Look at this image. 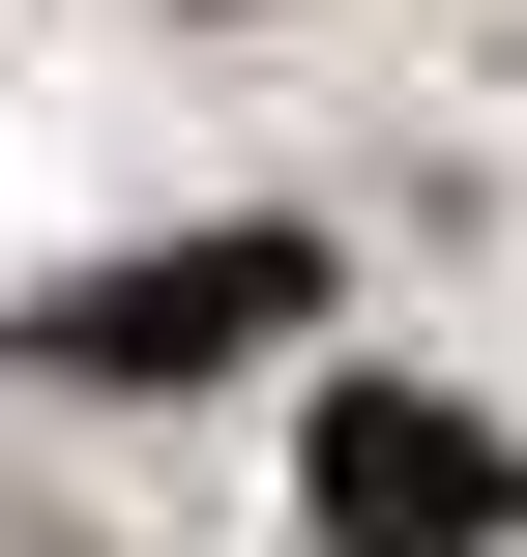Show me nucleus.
Returning <instances> with one entry per match:
<instances>
[{
    "instance_id": "obj_1",
    "label": "nucleus",
    "mask_w": 527,
    "mask_h": 557,
    "mask_svg": "<svg viewBox=\"0 0 527 557\" xmlns=\"http://www.w3.org/2000/svg\"><path fill=\"white\" fill-rule=\"evenodd\" d=\"M323 323V235H176V264H88L29 352L59 382H235V352H293Z\"/></svg>"
},
{
    "instance_id": "obj_2",
    "label": "nucleus",
    "mask_w": 527,
    "mask_h": 557,
    "mask_svg": "<svg viewBox=\"0 0 527 557\" xmlns=\"http://www.w3.org/2000/svg\"><path fill=\"white\" fill-rule=\"evenodd\" d=\"M499 529H527V441H469L440 382L323 411V557H499Z\"/></svg>"
}]
</instances>
